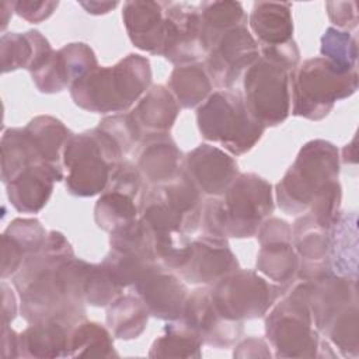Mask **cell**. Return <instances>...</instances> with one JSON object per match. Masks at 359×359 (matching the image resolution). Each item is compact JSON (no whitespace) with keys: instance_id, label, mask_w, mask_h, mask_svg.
<instances>
[{"instance_id":"obj_1","label":"cell","mask_w":359,"mask_h":359,"mask_svg":"<svg viewBox=\"0 0 359 359\" xmlns=\"http://www.w3.org/2000/svg\"><path fill=\"white\" fill-rule=\"evenodd\" d=\"M73 257V247L65 234L52 230L42 248L22 262L11 280L27 323L53 320L73 327L86 320V300L67 264Z\"/></svg>"},{"instance_id":"obj_2","label":"cell","mask_w":359,"mask_h":359,"mask_svg":"<svg viewBox=\"0 0 359 359\" xmlns=\"http://www.w3.org/2000/svg\"><path fill=\"white\" fill-rule=\"evenodd\" d=\"M273 208L272 184L254 172H240L222 196L205 201L201 226L212 237L248 238L257 234Z\"/></svg>"},{"instance_id":"obj_3","label":"cell","mask_w":359,"mask_h":359,"mask_svg":"<svg viewBox=\"0 0 359 359\" xmlns=\"http://www.w3.org/2000/svg\"><path fill=\"white\" fill-rule=\"evenodd\" d=\"M151 67L147 57L129 53L114 66H98L74 81L69 91L73 102L95 114H122L150 88Z\"/></svg>"},{"instance_id":"obj_4","label":"cell","mask_w":359,"mask_h":359,"mask_svg":"<svg viewBox=\"0 0 359 359\" xmlns=\"http://www.w3.org/2000/svg\"><path fill=\"white\" fill-rule=\"evenodd\" d=\"M358 83V69L341 70L321 56L307 59L290 73L292 114L321 121L330 115L337 101L356 93Z\"/></svg>"},{"instance_id":"obj_5","label":"cell","mask_w":359,"mask_h":359,"mask_svg":"<svg viewBox=\"0 0 359 359\" xmlns=\"http://www.w3.org/2000/svg\"><path fill=\"white\" fill-rule=\"evenodd\" d=\"M121 160H123L122 151L100 128L73 133L62 154L67 192L79 198L101 195L112 168Z\"/></svg>"},{"instance_id":"obj_6","label":"cell","mask_w":359,"mask_h":359,"mask_svg":"<svg viewBox=\"0 0 359 359\" xmlns=\"http://www.w3.org/2000/svg\"><path fill=\"white\" fill-rule=\"evenodd\" d=\"M339 150L324 139L302 146L293 164L275 187V199L286 215L307 212L314 195L328 182L338 180Z\"/></svg>"},{"instance_id":"obj_7","label":"cell","mask_w":359,"mask_h":359,"mask_svg":"<svg viewBox=\"0 0 359 359\" xmlns=\"http://www.w3.org/2000/svg\"><path fill=\"white\" fill-rule=\"evenodd\" d=\"M196 123L205 140L233 156L250 151L266 129L250 114L241 91L234 88L213 91L196 108Z\"/></svg>"},{"instance_id":"obj_8","label":"cell","mask_w":359,"mask_h":359,"mask_svg":"<svg viewBox=\"0 0 359 359\" xmlns=\"http://www.w3.org/2000/svg\"><path fill=\"white\" fill-rule=\"evenodd\" d=\"M265 337L276 358H318L321 334L309 306L292 285L265 314Z\"/></svg>"},{"instance_id":"obj_9","label":"cell","mask_w":359,"mask_h":359,"mask_svg":"<svg viewBox=\"0 0 359 359\" xmlns=\"http://www.w3.org/2000/svg\"><path fill=\"white\" fill-rule=\"evenodd\" d=\"M216 310L227 320L261 318L286 293V287L266 280L257 271L236 269L209 286Z\"/></svg>"},{"instance_id":"obj_10","label":"cell","mask_w":359,"mask_h":359,"mask_svg":"<svg viewBox=\"0 0 359 359\" xmlns=\"http://www.w3.org/2000/svg\"><path fill=\"white\" fill-rule=\"evenodd\" d=\"M243 98L250 114L265 128L278 126L290 114V73L258 57L243 74Z\"/></svg>"},{"instance_id":"obj_11","label":"cell","mask_w":359,"mask_h":359,"mask_svg":"<svg viewBox=\"0 0 359 359\" xmlns=\"http://www.w3.org/2000/svg\"><path fill=\"white\" fill-rule=\"evenodd\" d=\"M259 57V48L247 24L222 34L210 46L205 67L219 90H231Z\"/></svg>"},{"instance_id":"obj_12","label":"cell","mask_w":359,"mask_h":359,"mask_svg":"<svg viewBox=\"0 0 359 359\" xmlns=\"http://www.w3.org/2000/svg\"><path fill=\"white\" fill-rule=\"evenodd\" d=\"M165 31L161 56L175 66L199 62L206 57L209 46L202 31L199 6L164 1Z\"/></svg>"},{"instance_id":"obj_13","label":"cell","mask_w":359,"mask_h":359,"mask_svg":"<svg viewBox=\"0 0 359 359\" xmlns=\"http://www.w3.org/2000/svg\"><path fill=\"white\" fill-rule=\"evenodd\" d=\"M259 251L257 255V271L289 289L299 269V255L292 244V226L279 217H268L262 222L257 234Z\"/></svg>"},{"instance_id":"obj_14","label":"cell","mask_w":359,"mask_h":359,"mask_svg":"<svg viewBox=\"0 0 359 359\" xmlns=\"http://www.w3.org/2000/svg\"><path fill=\"white\" fill-rule=\"evenodd\" d=\"M202 344L223 349L233 346L243 335L244 324L224 318L215 307L209 286L194 289L185 302L181 317Z\"/></svg>"},{"instance_id":"obj_15","label":"cell","mask_w":359,"mask_h":359,"mask_svg":"<svg viewBox=\"0 0 359 359\" xmlns=\"http://www.w3.org/2000/svg\"><path fill=\"white\" fill-rule=\"evenodd\" d=\"M306 300L316 330L324 335L334 317L346 306L358 302L356 279L327 273L316 280H299L294 283Z\"/></svg>"},{"instance_id":"obj_16","label":"cell","mask_w":359,"mask_h":359,"mask_svg":"<svg viewBox=\"0 0 359 359\" xmlns=\"http://www.w3.org/2000/svg\"><path fill=\"white\" fill-rule=\"evenodd\" d=\"M238 268V259L226 238L203 234L191 238L187 261L177 273L191 285L212 286Z\"/></svg>"},{"instance_id":"obj_17","label":"cell","mask_w":359,"mask_h":359,"mask_svg":"<svg viewBox=\"0 0 359 359\" xmlns=\"http://www.w3.org/2000/svg\"><path fill=\"white\" fill-rule=\"evenodd\" d=\"M182 170L198 191L209 198L222 196L240 174L236 160L226 150L208 143L185 154Z\"/></svg>"},{"instance_id":"obj_18","label":"cell","mask_w":359,"mask_h":359,"mask_svg":"<svg viewBox=\"0 0 359 359\" xmlns=\"http://www.w3.org/2000/svg\"><path fill=\"white\" fill-rule=\"evenodd\" d=\"M331 229L320 226L309 212L297 217L292 226V244L299 255L297 280H316L327 273Z\"/></svg>"},{"instance_id":"obj_19","label":"cell","mask_w":359,"mask_h":359,"mask_svg":"<svg viewBox=\"0 0 359 359\" xmlns=\"http://www.w3.org/2000/svg\"><path fill=\"white\" fill-rule=\"evenodd\" d=\"M150 316L163 321L181 320L189 294L187 285L172 271L161 268L132 286Z\"/></svg>"},{"instance_id":"obj_20","label":"cell","mask_w":359,"mask_h":359,"mask_svg":"<svg viewBox=\"0 0 359 359\" xmlns=\"http://www.w3.org/2000/svg\"><path fill=\"white\" fill-rule=\"evenodd\" d=\"M65 180V171L46 163L22 170L6 185L11 206L20 213H38L48 203L56 182Z\"/></svg>"},{"instance_id":"obj_21","label":"cell","mask_w":359,"mask_h":359,"mask_svg":"<svg viewBox=\"0 0 359 359\" xmlns=\"http://www.w3.org/2000/svg\"><path fill=\"white\" fill-rule=\"evenodd\" d=\"M122 20L130 42L137 49L161 56L165 31L164 1H126L122 8Z\"/></svg>"},{"instance_id":"obj_22","label":"cell","mask_w":359,"mask_h":359,"mask_svg":"<svg viewBox=\"0 0 359 359\" xmlns=\"http://www.w3.org/2000/svg\"><path fill=\"white\" fill-rule=\"evenodd\" d=\"M137 146L136 165L146 182L164 185L182 171L185 156L170 133L146 137Z\"/></svg>"},{"instance_id":"obj_23","label":"cell","mask_w":359,"mask_h":359,"mask_svg":"<svg viewBox=\"0 0 359 359\" xmlns=\"http://www.w3.org/2000/svg\"><path fill=\"white\" fill-rule=\"evenodd\" d=\"M46 237V230L35 217L11 220L1 234V279L14 276L22 262L42 248Z\"/></svg>"},{"instance_id":"obj_24","label":"cell","mask_w":359,"mask_h":359,"mask_svg":"<svg viewBox=\"0 0 359 359\" xmlns=\"http://www.w3.org/2000/svg\"><path fill=\"white\" fill-rule=\"evenodd\" d=\"M180 114V105L165 86L150 87L129 115L140 136V142L150 136L167 135Z\"/></svg>"},{"instance_id":"obj_25","label":"cell","mask_w":359,"mask_h":359,"mask_svg":"<svg viewBox=\"0 0 359 359\" xmlns=\"http://www.w3.org/2000/svg\"><path fill=\"white\" fill-rule=\"evenodd\" d=\"M248 29L258 46H276L293 39L292 4L286 1H255L247 17Z\"/></svg>"},{"instance_id":"obj_26","label":"cell","mask_w":359,"mask_h":359,"mask_svg":"<svg viewBox=\"0 0 359 359\" xmlns=\"http://www.w3.org/2000/svg\"><path fill=\"white\" fill-rule=\"evenodd\" d=\"M52 50L49 41L36 29L3 34L0 38L1 72L8 73L18 69L29 72Z\"/></svg>"},{"instance_id":"obj_27","label":"cell","mask_w":359,"mask_h":359,"mask_svg":"<svg viewBox=\"0 0 359 359\" xmlns=\"http://www.w3.org/2000/svg\"><path fill=\"white\" fill-rule=\"evenodd\" d=\"M70 328L53 320L29 324L18 334V358H67Z\"/></svg>"},{"instance_id":"obj_28","label":"cell","mask_w":359,"mask_h":359,"mask_svg":"<svg viewBox=\"0 0 359 359\" xmlns=\"http://www.w3.org/2000/svg\"><path fill=\"white\" fill-rule=\"evenodd\" d=\"M328 268L335 275L358 279L356 213H341L331 227Z\"/></svg>"},{"instance_id":"obj_29","label":"cell","mask_w":359,"mask_h":359,"mask_svg":"<svg viewBox=\"0 0 359 359\" xmlns=\"http://www.w3.org/2000/svg\"><path fill=\"white\" fill-rule=\"evenodd\" d=\"M149 310L136 293H121L107 306V327L118 339L139 338L147 327Z\"/></svg>"},{"instance_id":"obj_30","label":"cell","mask_w":359,"mask_h":359,"mask_svg":"<svg viewBox=\"0 0 359 359\" xmlns=\"http://www.w3.org/2000/svg\"><path fill=\"white\" fill-rule=\"evenodd\" d=\"M212 80L201 62L175 66L170 74L167 88L180 108H198L212 94Z\"/></svg>"},{"instance_id":"obj_31","label":"cell","mask_w":359,"mask_h":359,"mask_svg":"<svg viewBox=\"0 0 359 359\" xmlns=\"http://www.w3.org/2000/svg\"><path fill=\"white\" fill-rule=\"evenodd\" d=\"M24 129L34 142L41 161L63 170V149L73 135L65 123L50 115H38L32 118Z\"/></svg>"},{"instance_id":"obj_32","label":"cell","mask_w":359,"mask_h":359,"mask_svg":"<svg viewBox=\"0 0 359 359\" xmlns=\"http://www.w3.org/2000/svg\"><path fill=\"white\" fill-rule=\"evenodd\" d=\"M67 358H118L108 327L83 320L69 331Z\"/></svg>"},{"instance_id":"obj_33","label":"cell","mask_w":359,"mask_h":359,"mask_svg":"<svg viewBox=\"0 0 359 359\" xmlns=\"http://www.w3.org/2000/svg\"><path fill=\"white\" fill-rule=\"evenodd\" d=\"M42 163L34 142L24 128H10L1 136V181L7 184L22 170Z\"/></svg>"},{"instance_id":"obj_34","label":"cell","mask_w":359,"mask_h":359,"mask_svg":"<svg viewBox=\"0 0 359 359\" xmlns=\"http://www.w3.org/2000/svg\"><path fill=\"white\" fill-rule=\"evenodd\" d=\"M201 338L181 320L168 321L149 351L150 358H194L202 356Z\"/></svg>"},{"instance_id":"obj_35","label":"cell","mask_w":359,"mask_h":359,"mask_svg":"<svg viewBox=\"0 0 359 359\" xmlns=\"http://www.w3.org/2000/svg\"><path fill=\"white\" fill-rule=\"evenodd\" d=\"M139 208L135 198L107 188L95 202L94 220L101 230L112 233L139 219Z\"/></svg>"},{"instance_id":"obj_36","label":"cell","mask_w":359,"mask_h":359,"mask_svg":"<svg viewBox=\"0 0 359 359\" xmlns=\"http://www.w3.org/2000/svg\"><path fill=\"white\" fill-rule=\"evenodd\" d=\"M202 31L210 49L213 42L226 31L247 24V14L240 1L213 0L199 4Z\"/></svg>"},{"instance_id":"obj_37","label":"cell","mask_w":359,"mask_h":359,"mask_svg":"<svg viewBox=\"0 0 359 359\" xmlns=\"http://www.w3.org/2000/svg\"><path fill=\"white\" fill-rule=\"evenodd\" d=\"M101 264L107 268V271L122 289L132 287L151 272L164 268L156 259L111 247Z\"/></svg>"},{"instance_id":"obj_38","label":"cell","mask_w":359,"mask_h":359,"mask_svg":"<svg viewBox=\"0 0 359 359\" xmlns=\"http://www.w3.org/2000/svg\"><path fill=\"white\" fill-rule=\"evenodd\" d=\"M359 311L358 302L346 306L330 323L324 337L345 358H358L359 355Z\"/></svg>"},{"instance_id":"obj_39","label":"cell","mask_w":359,"mask_h":359,"mask_svg":"<svg viewBox=\"0 0 359 359\" xmlns=\"http://www.w3.org/2000/svg\"><path fill=\"white\" fill-rule=\"evenodd\" d=\"M320 42L321 57L345 72L358 69V41L355 35L335 27H328Z\"/></svg>"},{"instance_id":"obj_40","label":"cell","mask_w":359,"mask_h":359,"mask_svg":"<svg viewBox=\"0 0 359 359\" xmlns=\"http://www.w3.org/2000/svg\"><path fill=\"white\" fill-rule=\"evenodd\" d=\"M83 292L87 304L94 307H107L116 296L122 293V287L100 262L90 264Z\"/></svg>"},{"instance_id":"obj_41","label":"cell","mask_w":359,"mask_h":359,"mask_svg":"<svg viewBox=\"0 0 359 359\" xmlns=\"http://www.w3.org/2000/svg\"><path fill=\"white\" fill-rule=\"evenodd\" d=\"M342 189L338 180L325 184L313 198L307 212L323 227L331 229L341 216Z\"/></svg>"},{"instance_id":"obj_42","label":"cell","mask_w":359,"mask_h":359,"mask_svg":"<svg viewBox=\"0 0 359 359\" xmlns=\"http://www.w3.org/2000/svg\"><path fill=\"white\" fill-rule=\"evenodd\" d=\"M70 86L98 67L94 50L84 42H72L57 49ZM70 88V87H69Z\"/></svg>"},{"instance_id":"obj_43","label":"cell","mask_w":359,"mask_h":359,"mask_svg":"<svg viewBox=\"0 0 359 359\" xmlns=\"http://www.w3.org/2000/svg\"><path fill=\"white\" fill-rule=\"evenodd\" d=\"M102 132H105L112 142L122 151L123 157L140 143V136L136 130V126L129 115V112L112 114L100 121L97 125Z\"/></svg>"},{"instance_id":"obj_44","label":"cell","mask_w":359,"mask_h":359,"mask_svg":"<svg viewBox=\"0 0 359 359\" xmlns=\"http://www.w3.org/2000/svg\"><path fill=\"white\" fill-rule=\"evenodd\" d=\"M146 180L143 178L140 170L136 164L128 160H121L111 171V177L107 188L123 192L136 201L142 202L146 192ZM105 188V189H107Z\"/></svg>"},{"instance_id":"obj_45","label":"cell","mask_w":359,"mask_h":359,"mask_svg":"<svg viewBox=\"0 0 359 359\" xmlns=\"http://www.w3.org/2000/svg\"><path fill=\"white\" fill-rule=\"evenodd\" d=\"M258 48H259L261 57L280 66L289 73H292L299 66L300 50L293 39L276 46H258Z\"/></svg>"},{"instance_id":"obj_46","label":"cell","mask_w":359,"mask_h":359,"mask_svg":"<svg viewBox=\"0 0 359 359\" xmlns=\"http://www.w3.org/2000/svg\"><path fill=\"white\" fill-rule=\"evenodd\" d=\"M14 13L28 22L38 24L48 20L57 8L59 1L52 0H17L13 1Z\"/></svg>"},{"instance_id":"obj_47","label":"cell","mask_w":359,"mask_h":359,"mask_svg":"<svg viewBox=\"0 0 359 359\" xmlns=\"http://www.w3.org/2000/svg\"><path fill=\"white\" fill-rule=\"evenodd\" d=\"M325 8L330 21L342 31H351L358 27V11L355 1H327Z\"/></svg>"},{"instance_id":"obj_48","label":"cell","mask_w":359,"mask_h":359,"mask_svg":"<svg viewBox=\"0 0 359 359\" xmlns=\"http://www.w3.org/2000/svg\"><path fill=\"white\" fill-rule=\"evenodd\" d=\"M269 344L257 337H250L238 342L234 348V358H271L272 353L269 351Z\"/></svg>"},{"instance_id":"obj_49","label":"cell","mask_w":359,"mask_h":359,"mask_svg":"<svg viewBox=\"0 0 359 359\" xmlns=\"http://www.w3.org/2000/svg\"><path fill=\"white\" fill-rule=\"evenodd\" d=\"M18 309L20 306L17 303V297L13 289L3 279L1 282V325L13 323V320L18 313Z\"/></svg>"},{"instance_id":"obj_50","label":"cell","mask_w":359,"mask_h":359,"mask_svg":"<svg viewBox=\"0 0 359 359\" xmlns=\"http://www.w3.org/2000/svg\"><path fill=\"white\" fill-rule=\"evenodd\" d=\"M1 355L6 359L18 358V334L10 324L1 325Z\"/></svg>"},{"instance_id":"obj_51","label":"cell","mask_w":359,"mask_h":359,"mask_svg":"<svg viewBox=\"0 0 359 359\" xmlns=\"http://www.w3.org/2000/svg\"><path fill=\"white\" fill-rule=\"evenodd\" d=\"M79 4L91 15H102L114 10L118 1H80Z\"/></svg>"},{"instance_id":"obj_52","label":"cell","mask_w":359,"mask_h":359,"mask_svg":"<svg viewBox=\"0 0 359 359\" xmlns=\"http://www.w3.org/2000/svg\"><path fill=\"white\" fill-rule=\"evenodd\" d=\"M13 13H14L13 1H1L0 3V21H1L0 28H1V31H4L7 28Z\"/></svg>"},{"instance_id":"obj_53","label":"cell","mask_w":359,"mask_h":359,"mask_svg":"<svg viewBox=\"0 0 359 359\" xmlns=\"http://www.w3.org/2000/svg\"><path fill=\"white\" fill-rule=\"evenodd\" d=\"M355 144H356V137H353L352 142L342 149V153L339 154V160L342 163H345V164L356 163V146Z\"/></svg>"}]
</instances>
